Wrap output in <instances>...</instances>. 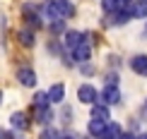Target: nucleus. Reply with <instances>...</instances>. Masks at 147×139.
<instances>
[{
	"mask_svg": "<svg viewBox=\"0 0 147 139\" xmlns=\"http://www.w3.org/2000/svg\"><path fill=\"white\" fill-rule=\"evenodd\" d=\"M104 82H106V86H118V74H116V72H109V74L104 77Z\"/></svg>",
	"mask_w": 147,
	"mask_h": 139,
	"instance_id": "nucleus-20",
	"label": "nucleus"
},
{
	"mask_svg": "<svg viewBox=\"0 0 147 139\" xmlns=\"http://www.w3.org/2000/svg\"><path fill=\"white\" fill-rule=\"evenodd\" d=\"M51 5L56 7V12H58L60 17H63V19H68V17L75 15V7H72L70 0H51Z\"/></svg>",
	"mask_w": 147,
	"mask_h": 139,
	"instance_id": "nucleus-7",
	"label": "nucleus"
},
{
	"mask_svg": "<svg viewBox=\"0 0 147 139\" xmlns=\"http://www.w3.org/2000/svg\"><path fill=\"white\" fill-rule=\"evenodd\" d=\"M63 98H65V84H53L51 89H48V101L51 103H63Z\"/></svg>",
	"mask_w": 147,
	"mask_h": 139,
	"instance_id": "nucleus-11",
	"label": "nucleus"
},
{
	"mask_svg": "<svg viewBox=\"0 0 147 139\" xmlns=\"http://www.w3.org/2000/svg\"><path fill=\"white\" fill-rule=\"evenodd\" d=\"M34 108H48L51 106V101H48V91H36L34 98H32Z\"/></svg>",
	"mask_w": 147,
	"mask_h": 139,
	"instance_id": "nucleus-16",
	"label": "nucleus"
},
{
	"mask_svg": "<svg viewBox=\"0 0 147 139\" xmlns=\"http://www.w3.org/2000/svg\"><path fill=\"white\" fill-rule=\"evenodd\" d=\"M121 132H123V130H121V125H109L106 122V130H104V134H101V139H118V134H121Z\"/></svg>",
	"mask_w": 147,
	"mask_h": 139,
	"instance_id": "nucleus-17",
	"label": "nucleus"
},
{
	"mask_svg": "<svg viewBox=\"0 0 147 139\" xmlns=\"http://www.w3.org/2000/svg\"><path fill=\"white\" fill-rule=\"evenodd\" d=\"M89 115H92V120H104V122H106L109 120V106L106 103H94Z\"/></svg>",
	"mask_w": 147,
	"mask_h": 139,
	"instance_id": "nucleus-12",
	"label": "nucleus"
},
{
	"mask_svg": "<svg viewBox=\"0 0 147 139\" xmlns=\"http://www.w3.org/2000/svg\"><path fill=\"white\" fill-rule=\"evenodd\" d=\"M96 103H106V106L121 103V91H118V86H106V89L99 94V101H96Z\"/></svg>",
	"mask_w": 147,
	"mask_h": 139,
	"instance_id": "nucleus-3",
	"label": "nucleus"
},
{
	"mask_svg": "<svg viewBox=\"0 0 147 139\" xmlns=\"http://www.w3.org/2000/svg\"><path fill=\"white\" fill-rule=\"evenodd\" d=\"M77 101L80 103H96L99 101V91H96L92 84H82L77 89Z\"/></svg>",
	"mask_w": 147,
	"mask_h": 139,
	"instance_id": "nucleus-2",
	"label": "nucleus"
},
{
	"mask_svg": "<svg viewBox=\"0 0 147 139\" xmlns=\"http://www.w3.org/2000/svg\"><path fill=\"white\" fill-rule=\"evenodd\" d=\"M118 139H138V137L133 134V132H121V134H118Z\"/></svg>",
	"mask_w": 147,
	"mask_h": 139,
	"instance_id": "nucleus-21",
	"label": "nucleus"
},
{
	"mask_svg": "<svg viewBox=\"0 0 147 139\" xmlns=\"http://www.w3.org/2000/svg\"><path fill=\"white\" fill-rule=\"evenodd\" d=\"M10 125H12V130H17V132H24L29 127V118L24 115L22 110H17V113H12L10 115Z\"/></svg>",
	"mask_w": 147,
	"mask_h": 139,
	"instance_id": "nucleus-8",
	"label": "nucleus"
},
{
	"mask_svg": "<svg viewBox=\"0 0 147 139\" xmlns=\"http://www.w3.org/2000/svg\"><path fill=\"white\" fill-rule=\"evenodd\" d=\"M0 103H3V91H0Z\"/></svg>",
	"mask_w": 147,
	"mask_h": 139,
	"instance_id": "nucleus-25",
	"label": "nucleus"
},
{
	"mask_svg": "<svg viewBox=\"0 0 147 139\" xmlns=\"http://www.w3.org/2000/svg\"><path fill=\"white\" fill-rule=\"evenodd\" d=\"M51 120H53V110L51 108H36V122L39 125H51Z\"/></svg>",
	"mask_w": 147,
	"mask_h": 139,
	"instance_id": "nucleus-14",
	"label": "nucleus"
},
{
	"mask_svg": "<svg viewBox=\"0 0 147 139\" xmlns=\"http://www.w3.org/2000/svg\"><path fill=\"white\" fill-rule=\"evenodd\" d=\"M10 134H12V132H7V130H0V139H10Z\"/></svg>",
	"mask_w": 147,
	"mask_h": 139,
	"instance_id": "nucleus-22",
	"label": "nucleus"
},
{
	"mask_svg": "<svg viewBox=\"0 0 147 139\" xmlns=\"http://www.w3.org/2000/svg\"><path fill=\"white\" fill-rule=\"evenodd\" d=\"M58 139H72V137H70V134H60Z\"/></svg>",
	"mask_w": 147,
	"mask_h": 139,
	"instance_id": "nucleus-23",
	"label": "nucleus"
},
{
	"mask_svg": "<svg viewBox=\"0 0 147 139\" xmlns=\"http://www.w3.org/2000/svg\"><path fill=\"white\" fill-rule=\"evenodd\" d=\"M63 43L68 46V48H75L77 43H82V34H80V31H72V29H70V31L63 34Z\"/></svg>",
	"mask_w": 147,
	"mask_h": 139,
	"instance_id": "nucleus-13",
	"label": "nucleus"
},
{
	"mask_svg": "<svg viewBox=\"0 0 147 139\" xmlns=\"http://www.w3.org/2000/svg\"><path fill=\"white\" fill-rule=\"evenodd\" d=\"M58 137H60V132L51 130V127H48V125H46L44 130H41V134H39V139H58Z\"/></svg>",
	"mask_w": 147,
	"mask_h": 139,
	"instance_id": "nucleus-18",
	"label": "nucleus"
},
{
	"mask_svg": "<svg viewBox=\"0 0 147 139\" xmlns=\"http://www.w3.org/2000/svg\"><path fill=\"white\" fill-rule=\"evenodd\" d=\"M128 12H130L133 19H145L147 17V0H130Z\"/></svg>",
	"mask_w": 147,
	"mask_h": 139,
	"instance_id": "nucleus-6",
	"label": "nucleus"
},
{
	"mask_svg": "<svg viewBox=\"0 0 147 139\" xmlns=\"http://www.w3.org/2000/svg\"><path fill=\"white\" fill-rule=\"evenodd\" d=\"M104 130H106V122H104V120H89V134H92V137L101 139Z\"/></svg>",
	"mask_w": 147,
	"mask_h": 139,
	"instance_id": "nucleus-15",
	"label": "nucleus"
},
{
	"mask_svg": "<svg viewBox=\"0 0 147 139\" xmlns=\"http://www.w3.org/2000/svg\"><path fill=\"white\" fill-rule=\"evenodd\" d=\"M140 139H147V132H145V134H140Z\"/></svg>",
	"mask_w": 147,
	"mask_h": 139,
	"instance_id": "nucleus-24",
	"label": "nucleus"
},
{
	"mask_svg": "<svg viewBox=\"0 0 147 139\" xmlns=\"http://www.w3.org/2000/svg\"><path fill=\"white\" fill-rule=\"evenodd\" d=\"M48 29H51L53 34H60L65 29V19H53V22H48Z\"/></svg>",
	"mask_w": 147,
	"mask_h": 139,
	"instance_id": "nucleus-19",
	"label": "nucleus"
},
{
	"mask_svg": "<svg viewBox=\"0 0 147 139\" xmlns=\"http://www.w3.org/2000/svg\"><path fill=\"white\" fill-rule=\"evenodd\" d=\"M17 82L22 84V86H27V89H32V86H36V72L32 70V67H20L17 70Z\"/></svg>",
	"mask_w": 147,
	"mask_h": 139,
	"instance_id": "nucleus-4",
	"label": "nucleus"
},
{
	"mask_svg": "<svg viewBox=\"0 0 147 139\" xmlns=\"http://www.w3.org/2000/svg\"><path fill=\"white\" fill-rule=\"evenodd\" d=\"M17 39H20V43L24 48H32L36 43V36H34V29H29V27H22L20 31H17Z\"/></svg>",
	"mask_w": 147,
	"mask_h": 139,
	"instance_id": "nucleus-10",
	"label": "nucleus"
},
{
	"mask_svg": "<svg viewBox=\"0 0 147 139\" xmlns=\"http://www.w3.org/2000/svg\"><path fill=\"white\" fill-rule=\"evenodd\" d=\"M130 67H133V72L135 74H147V53H138L135 58L130 60Z\"/></svg>",
	"mask_w": 147,
	"mask_h": 139,
	"instance_id": "nucleus-9",
	"label": "nucleus"
},
{
	"mask_svg": "<svg viewBox=\"0 0 147 139\" xmlns=\"http://www.w3.org/2000/svg\"><path fill=\"white\" fill-rule=\"evenodd\" d=\"M22 15H24V19H27V27L29 29H41L44 27V19H41V12H39V7L36 5H32V3H27L24 5V10H22Z\"/></svg>",
	"mask_w": 147,
	"mask_h": 139,
	"instance_id": "nucleus-1",
	"label": "nucleus"
},
{
	"mask_svg": "<svg viewBox=\"0 0 147 139\" xmlns=\"http://www.w3.org/2000/svg\"><path fill=\"white\" fill-rule=\"evenodd\" d=\"M89 55H92V48L87 41H82V43H77L75 48H72V63H89Z\"/></svg>",
	"mask_w": 147,
	"mask_h": 139,
	"instance_id": "nucleus-5",
	"label": "nucleus"
}]
</instances>
